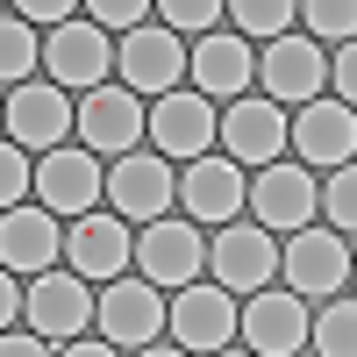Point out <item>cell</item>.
I'll use <instances>...</instances> for the list:
<instances>
[{
  "instance_id": "4fadbf2b",
  "label": "cell",
  "mask_w": 357,
  "mask_h": 357,
  "mask_svg": "<svg viewBox=\"0 0 357 357\" xmlns=\"http://www.w3.org/2000/svg\"><path fill=\"white\" fill-rule=\"evenodd\" d=\"M100 193H107V178H100L93 151H50L36 165V200L50 207V215L86 222V215H100Z\"/></svg>"
},
{
  "instance_id": "4dcf8cb0",
  "label": "cell",
  "mask_w": 357,
  "mask_h": 357,
  "mask_svg": "<svg viewBox=\"0 0 357 357\" xmlns=\"http://www.w3.org/2000/svg\"><path fill=\"white\" fill-rule=\"evenodd\" d=\"M29 29H43V36H50V29H65L72 15H86V8H72V0H22V8H15Z\"/></svg>"
},
{
  "instance_id": "e575fe53",
  "label": "cell",
  "mask_w": 357,
  "mask_h": 357,
  "mask_svg": "<svg viewBox=\"0 0 357 357\" xmlns=\"http://www.w3.org/2000/svg\"><path fill=\"white\" fill-rule=\"evenodd\" d=\"M136 357H186L178 343H151V350H136Z\"/></svg>"
},
{
  "instance_id": "ba28073f",
  "label": "cell",
  "mask_w": 357,
  "mask_h": 357,
  "mask_svg": "<svg viewBox=\"0 0 357 357\" xmlns=\"http://www.w3.org/2000/svg\"><path fill=\"white\" fill-rule=\"evenodd\" d=\"M151 143H158V158H215V143H222V122H215V107H207V93H165L151 107Z\"/></svg>"
},
{
  "instance_id": "8fae6325",
  "label": "cell",
  "mask_w": 357,
  "mask_h": 357,
  "mask_svg": "<svg viewBox=\"0 0 357 357\" xmlns=\"http://www.w3.org/2000/svg\"><path fill=\"white\" fill-rule=\"evenodd\" d=\"M29 329L36 336H50V343H79V329L86 321H100V301L86 293V279L79 272H43L36 286H29Z\"/></svg>"
},
{
  "instance_id": "44dd1931",
  "label": "cell",
  "mask_w": 357,
  "mask_h": 357,
  "mask_svg": "<svg viewBox=\"0 0 357 357\" xmlns=\"http://www.w3.org/2000/svg\"><path fill=\"white\" fill-rule=\"evenodd\" d=\"M257 79V57L236 29H215L207 43H193V93L207 100H243V86Z\"/></svg>"
},
{
  "instance_id": "7a4b0ae2",
  "label": "cell",
  "mask_w": 357,
  "mask_h": 357,
  "mask_svg": "<svg viewBox=\"0 0 357 357\" xmlns=\"http://www.w3.org/2000/svg\"><path fill=\"white\" fill-rule=\"evenodd\" d=\"M114 72H122V86L143 100H165V93H178V72H193V57H186V43L172 36L165 22H151V29H136V36H122L114 43Z\"/></svg>"
},
{
  "instance_id": "52a82bcc",
  "label": "cell",
  "mask_w": 357,
  "mask_h": 357,
  "mask_svg": "<svg viewBox=\"0 0 357 357\" xmlns=\"http://www.w3.org/2000/svg\"><path fill=\"white\" fill-rule=\"evenodd\" d=\"M79 136H86V151H107L122 165V158H136V136H151V114H143V100L122 79H114V86L79 100Z\"/></svg>"
},
{
  "instance_id": "ffe728a7",
  "label": "cell",
  "mask_w": 357,
  "mask_h": 357,
  "mask_svg": "<svg viewBox=\"0 0 357 357\" xmlns=\"http://www.w3.org/2000/svg\"><path fill=\"white\" fill-rule=\"evenodd\" d=\"M57 250H65V236H57V215L50 207H8V222H0V264L8 272H57Z\"/></svg>"
},
{
  "instance_id": "8d00e7d4",
  "label": "cell",
  "mask_w": 357,
  "mask_h": 357,
  "mask_svg": "<svg viewBox=\"0 0 357 357\" xmlns=\"http://www.w3.org/2000/svg\"><path fill=\"white\" fill-rule=\"evenodd\" d=\"M350 272H357V264H350Z\"/></svg>"
},
{
  "instance_id": "f1b7e54d",
  "label": "cell",
  "mask_w": 357,
  "mask_h": 357,
  "mask_svg": "<svg viewBox=\"0 0 357 357\" xmlns=\"http://www.w3.org/2000/svg\"><path fill=\"white\" fill-rule=\"evenodd\" d=\"M321 207H329L336 229H357V165H343L329 186H321Z\"/></svg>"
},
{
  "instance_id": "83f0119b",
  "label": "cell",
  "mask_w": 357,
  "mask_h": 357,
  "mask_svg": "<svg viewBox=\"0 0 357 357\" xmlns=\"http://www.w3.org/2000/svg\"><path fill=\"white\" fill-rule=\"evenodd\" d=\"M151 15L158 8H143V0H93L86 8V22L107 29V36H136V29H151Z\"/></svg>"
},
{
  "instance_id": "ac0fdd59",
  "label": "cell",
  "mask_w": 357,
  "mask_h": 357,
  "mask_svg": "<svg viewBox=\"0 0 357 357\" xmlns=\"http://www.w3.org/2000/svg\"><path fill=\"white\" fill-rule=\"evenodd\" d=\"M178 200H186V222H236V215H243V200H250L243 165H236V158H200V165H186Z\"/></svg>"
},
{
  "instance_id": "8992f818",
  "label": "cell",
  "mask_w": 357,
  "mask_h": 357,
  "mask_svg": "<svg viewBox=\"0 0 357 357\" xmlns=\"http://www.w3.org/2000/svg\"><path fill=\"white\" fill-rule=\"evenodd\" d=\"M207 264H215L222 293H264L286 272V250L272 243V229H222L215 243H207Z\"/></svg>"
},
{
  "instance_id": "d590c367",
  "label": "cell",
  "mask_w": 357,
  "mask_h": 357,
  "mask_svg": "<svg viewBox=\"0 0 357 357\" xmlns=\"http://www.w3.org/2000/svg\"><path fill=\"white\" fill-rule=\"evenodd\" d=\"M215 357H243V350H215Z\"/></svg>"
},
{
  "instance_id": "3957f363",
  "label": "cell",
  "mask_w": 357,
  "mask_h": 357,
  "mask_svg": "<svg viewBox=\"0 0 357 357\" xmlns=\"http://www.w3.org/2000/svg\"><path fill=\"white\" fill-rule=\"evenodd\" d=\"M257 86L272 107H314L321 86H329V57L314 50V36H279L257 57Z\"/></svg>"
},
{
  "instance_id": "484cf974",
  "label": "cell",
  "mask_w": 357,
  "mask_h": 357,
  "mask_svg": "<svg viewBox=\"0 0 357 357\" xmlns=\"http://www.w3.org/2000/svg\"><path fill=\"white\" fill-rule=\"evenodd\" d=\"M301 22H307V36H321V43H357V0H307Z\"/></svg>"
},
{
  "instance_id": "d6a6232c",
  "label": "cell",
  "mask_w": 357,
  "mask_h": 357,
  "mask_svg": "<svg viewBox=\"0 0 357 357\" xmlns=\"http://www.w3.org/2000/svg\"><path fill=\"white\" fill-rule=\"evenodd\" d=\"M0 357H50V350H43L36 336H15V329H8V343H0Z\"/></svg>"
},
{
  "instance_id": "5b68a950",
  "label": "cell",
  "mask_w": 357,
  "mask_h": 357,
  "mask_svg": "<svg viewBox=\"0 0 357 357\" xmlns=\"http://www.w3.org/2000/svg\"><path fill=\"white\" fill-rule=\"evenodd\" d=\"M236 329H243V314H236V301L222 286H178V301H172V336L186 357H215L236 343Z\"/></svg>"
},
{
  "instance_id": "cb8c5ba5",
  "label": "cell",
  "mask_w": 357,
  "mask_h": 357,
  "mask_svg": "<svg viewBox=\"0 0 357 357\" xmlns=\"http://www.w3.org/2000/svg\"><path fill=\"white\" fill-rule=\"evenodd\" d=\"M293 0H236L229 8V22H236V36L243 43H279V36H293Z\"/></svg>"
},
{
  "instance_id": "7c38bea8",
  "label": "cell",
  "mask_w": 357,
  "mask_h": 357,
  "mask_svg": "<svg viewBox=\"0 0 357 357\" xmlns=\"http://www.w3.org/2000/svg\"><path fill=\"white\" fill-rule=\"evenodd\" d=\"M350 286V250L336 229H301L286 243V293H301V301H329V293Z\"/></svg>"
},
{
  "instance_id": "9a60e30c",
  "label": "cell",
  "mask_w": 357,
  "mask_h": 357,
  "mask_svg": "<svg viewBox=\"0 0 357 357\" xmlns=\"http://www.w3.org/2000/svg\"><path fill=\"white\" fill-rule=\"evenodd\" d=\"M250 207H257V229H286V236H301L307 215L321 207V186L307 178V165H264L250 178Z\"/></svg>"
},
{
  "instance_id": "1f68e13d",
  "label": "cell",
  "mask_w": 357,
  "mask_h": 357,
  "mask_svg": "<svg viewBox=\"0 0 357 357\" xmlns=\"http://www.w3.org/2000/svg\"><path fill=\"white\" fill-rule=\"evenodd\" d=\"M329 86H336V100L357 114V43H343V57L329 65Z\"/></svg>"
},
{
  "instance_id": "d6986e66",
  "label": "cell",
  "mask_w": 357,
  "mask_h": 357,
  "mask_svg": "<svg viewBox=\"0 0 357 357\" xmlns=\"http://www.w3.org/2000/svg\"><path fill=\"white\" fill-rule=\"evenodd\" d=\"M72 272L79 279H122L129 272V257H136V236H129V222L122 215H86V222H72Z\"/></svg>"
},
{
  "instance_id": "836d02e7",
  "label": "cell",
  "mask_w": 357,
  "mask_h": 357,
  "mask_svg": "<svg viewBox=\"0 0 357 357\" xmlns=\"http://www.w3.org/2000/svg\"><path fill=\"white\" fill-rule=\"evenodd\" d=\"M65 357H122V350H114V343H86V336H79V343H72Z\"/></svg>"
},
{
  "instance_id": "6da1fadb",
  "label": "cell",
  "mask_w": 357,
  "mask_h": 357,
  "mask_svg": "<svg viewBox=\"0 0 357 357\" xmlns=\"http://www.w3.org/2000/svg\"><path fill=\"white\" fill-rule=\"evenodd\" d=\"M43 65H50V86H65V93H100L114 72V36L79 15V22L43 36Z\"/></svg>"
},
{
  "instance_id": "277c9868",
  "label": "cell",
  "mask_w": 357,
  "mask_h": 357,
  "mask_svg": "<svg viewBox=\"0 0 357 357\" xmlns=\"http://www.w3.org/2000/svg\"><path fill=\"white\" fill-rule=\"evenodd\" d=\"M172 329V301H158V286L151 279H114L107 293H100V343H114V350H151L158 336Z\"/></svg>"
},
{
  "instance_id": "d4e9b609",
  "label": "cell",
  "mask_w": 357,
  "mask_h": 357,
  "mask_svg": "<svg viewBox=\"0 0 357 357\" xmlns=\"http://www.w3.org/2000/svg\"><path fill=\"white\" fill-rule=\"evenodd\" d=\"M314 350L321 357H357V301H329L314 314Z\"/></svg>"
},
{
  "instance_id": "e0dca14e",
  "label": "cell",
  "mask_w": 357,
  "mask_h": 357,
  "mask_svg": "<svg viewBox=\"0 0 357 357\" xmlns=\"http://www.w3.org/2000/svg\"><path fill=\"white\" fill-rule=\"evenodd\" d=\"M136 264H143V279L151 286H193V272L207 264V243L193 236V222H151L136 236Z\"/></svg>"
},
{
  "instance_id": "2e32d148",
  "label": "cell",
  "mask_w": 357,
  "mask_h": 357,
  "mask_svg": "<svg viewBox=\"0 0 357 357\" xmlns=\"http://www.w3.org/2000/svg\"><path fill=\"white\" fill-rule=\"evenodd\" d=\"M286 143H293V129H286V114L272 107V100H236L229 114H222V158H236V165H279L286 158Z\"/></svg>"
},
{
  "instance_id": "4316f807",
  "label": "cell",
  "mask_w": 357,
  "mask_h": 357,
  "mask_svg": "<svg viewBox=\"0 0 357 357\" xmlns=\"http://www.w3.org/2000/svg\"><path fill=\"white\" fill-rule=\"evenodd\" d=\"M158 15H165V29H172L178 43H186V36H193V43H207V36H215V22H222L229 8H215V0H165Z\"/></svg>"
},
{
  "instance_id": "5bb4252c",
  "label": "cell",
  "mask_w": 357,
  "mask_h": 357,
  "mask_svg": "<svg viewBox=\"0 0 357 357\" xmlns=\"http://www.w3.org/2000/svg\"><path fill=\"white\" fill-rule=\"evenodd\" d=\"M307 336H314V321H307L301 293H272V286H264L257 301H243V343H250V357H301Z\"/></svg>"
},
{
  "instance_id": "7402d4cb",
  "label": "cell",
  "mask_w": 357,
  "mask_h": 357,
  "mask_svg": "<svg viewBox=\"0 0 357 357\" xmlns=\"http://www.w3.org/2000/svg\"><path fill=\"white\" fill-rule=\"evenodd\" d=\"M293 151H301V165H350L357 158V114L343 100H314L301 107V122H293Z\"/></svg>"
},
{
  "instance_id": "9c48e42d",
  "label": "cell",
  "mask_w": 357,
  "mask_h": 357,
  "mask_svg": "<svg viewBox=\"0 0 357 357\" xmlns=\"http://www.w3.org/2000/svg\"><path fill=\"white\" fill-rule=\"evenodd\" d=\"M107 200H114V215L122 222H165L172 215V200H178V178H172V165L158 158V151H136V158H122L107 172Z\"/></svg>"
},
{
  "instance_id": "30bf717a",
  "label": "cell",
  "mask_w": 357,
  "mask_h": 357,
  "mask_svg": "<svg viewBox=\"0 0 357 357\" xmlns=\"http://www.w3.org/2000/svg\"><path fill=\"white\" fill-rule=\"evenodd\" d=\"M65 129L72 122V100H65V86H50V79H29L8 93V143H22V151H65Z\"/></svg>"
},
{
  "instance_id": "f546056e",
  "label": "cell",
  "mask_w": 357,
  "mask_h": 357,
  "mask_svg": "<svg viewBox=\"0 0 357 357\" xmlns=\"http://www.w3.org/2000/svg\"><path fill=\"white\" fill-rule=\"evenodd\" d=\"M0 178H8V186H0V193H8V207H22L29 193H36V165H29L22 143H8V158H0Z\"/></svg>"
},
{
  "instance_id": "603a6c76",
  "label": "cell",
  "mask_w": 357,
  "mask_h": 357,
  "mask_svg": "<svg viewBox=\"0 0 357 357\" xmlns=\"http://www.w3.org/2000/svg\"><path fill=\"white\" fill-rule=\"evenodd\" d=\"M36 57H43V29H29V22L8 8V22H0V72H8V93L36 79Z\"/></svg>"
}]
</instances>
